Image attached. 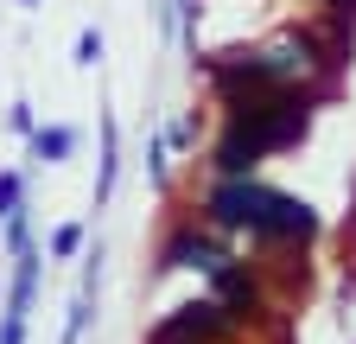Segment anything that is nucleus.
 Instances as JSON below:
<instances>
[{"mask_svg":"<svg viewBox=\"0 0 356 344\" xmlns=\"http://www.w3.org/2000/svg\"><path fill=\"white\" fill-rule=\"evenodd\" d=\"M7 127H13V134H32V127H38V121H32V102H13V115H7Z\"/></svg>","mask_w":356,"mask_h":344,"instance_id":"nucleus-13","label":"nucleus"},{"mask_svg":"<svg viewBox=\"0 0 356 344\" xmlns=\"http://www.w3.org/2000/svg\"><path fill=\"white\" fill-rule=\"evenodd\" d=\"M216 262H222V249L210 236H197V230H178L159 249V274H172V268H216Z\"/></svg>","mask_w":356,"mask_h":344,"instance_id":"nucleus-6","label":"nucleus"},{"mask_svg":"<svg viewBox=\"0 0 356 344\" xmlns=\"http://www.w3.org/2000/svg\"><path fill=\"white\" fill-rule=\"evenodd\" d=\"M32 159H44V166H64L70 153H76V127H32Z\"/></svg>","mask_w":356,"mask_h":344,"instance_id":"nucleus-7","label":"nucleus"},{"mask_svg":"<svg viewBox=\"0 0 356 344\" xmlns=\"http://www.w3.org/2000/svg\"><path fill=\"white\" fill-rule=\"evenodd\" d=\"M325 7H331V13H350V7H356V0H325Z\"/></svg>","mask_w":356,"mask_h":344,"instance_id":"nucleus-14","label":"nucleus"},{"mask_svg":"<svg viewBox=\"0 0 356 344\" xmlns=\"http://www.w3.org/2000/svg\"><path fill=\"white\" fill-rule=\"evenodd\" d=\"M204 210H210V224H222V230H248V236H261V242H293V236H312V230H318V217H312L305 198L267 191V185L248 179V172H236V179H216L210 198H204Z\"/></svg>","mask_w":356,"mask_h":344,"instance_id":"nucleus-2","label":"nucleus"},{"mask_svg":"<svg viewBox=\"0 0 356 344\" xmlns=\"http://www.w3.org/2000/svg\"><path fill=\"white\" fill-rule=\"evenodd\" d=\"M7 249H13V255H19V249H32V210H26V204L7 217Z\"/></svg>","mask_w":356,"mask_h":344,"instance_id":"nucleus-12","label":"nucleus"},{"mask_svg":"<svg viewBox=\"0 0 356 344\" xmlns=\"http://www.w3.org/2000/svg\"><path fill=\"white\" fill-rule=\"evenodd\" d=\"M210 274H216V306L229 313V319H254V313H261V287H254V274H248V268H236L229 255H222Z\"/></svg>","mask_w":356,"mask_h":344,"instance_id":"nucleus-5","label":"nucleus"},{"mask_svg":"<svg viewBox=\"0 0 356 344\" xmlns=\"http://www.w3.org/2000/svg\"><path fill=\"white\" fill-rule=\"evenodd\" d=\"M19 204H26V179L19 172H0V217H13Z\"/></svg>","mask_w":356,"mask_h":344,"instance_id":"nucleus-11","label":"nucleus"},{"mask_svg":"<svg viewBox=\"0 0 356 344\" xmlns=\"http://www.w3.org/2000/svg\"><path fill=\"white\" fill-rule=\"evenodd\" d=\"M96 64H102V32L83 26V32H76V70H96Z\"/></svg>","mask_w":356,"mask_h":344,"instance_id":"nucleus-10","label":"nucleus"},{"mask_svg":"<svg viewBox=\"0 0 356 344\" xmlns=\"http://www.w3.org/2000/svg\"><path fill=\"white\" fill-rule=\"evenodd\" d=\"M312 121V102L280 83V90H248V96H229V134L216 141V172L236 179V172H254L267 153H280L305 134Z\"/></svg>","mask_w":356,"mask_h":344,"instance_id":"nucleus-1","label":"nucleus"},{"mask_svg":"<svg viewBox=\"0 0 356 344\" xmlns=\"http://www.w3.org/2000/svg\"><path fill=\"white\" fill-rule=\"evenodd\" d=\"M115 172H121V134H115V121H102V172H96V210L115 198Z\"/></svg>","mask_w":356,"mask_h":344,"instance_id":"nucleus-8","label":"nucleus"},{"mask_svg":"<svg viewBox=\"0 0 356 344\" xmlns=\"http://www.w3.org/2000/svg\"><path fill=\"white\" fill-rule=\"evenodd\" d=\"M38 249H19L13 255V287H7V313H0V344H26V313L38 299Z\"/></svg>","mask_w":356,"mask_h":344,"instance_id":"nucleus-4","label":"nucleus"},{"mask_svg":"<svg viewBox=\"0 0 356 344\" xmlns=\"http://www.w3.org/2000/svg\"><path fill=\"white\" fill-rule=\"evenodd\" d=\"M70 255H83V224L51 230V262H70Z\"/></svg>","mask_w":356,"mask_h":344,"instance_id":"nucleus-9","label":"nucleus"},{"mask_svg":"<svg viewBox=\"0 0 356 344\" xmlns=\"http://www.w3.org/2000/svg\"><path fill=\"white\" fill-rule=\"evenodd\" d=\"M229 325H236V319L222 313L216 299H191V306H178V313L153 331V344H216Z\"/></svg>","mask_w":356,"mask_h":344,"instance_id":"nucleus-3","label":"nucleus"},{"mask_svg":"<svg viewBox=\"0 0 356 344\" xmlns=\"http://www.w3.org/2000/svg\"><path fill=\"white\" fill-rule=\"evenodd\" d=\"M19 7H38V0H19Z\"/></svg>","mask_w":356,"mask_h":344,"instance_id":"nucleus-15","label":"nucleus"}]
</instances>
